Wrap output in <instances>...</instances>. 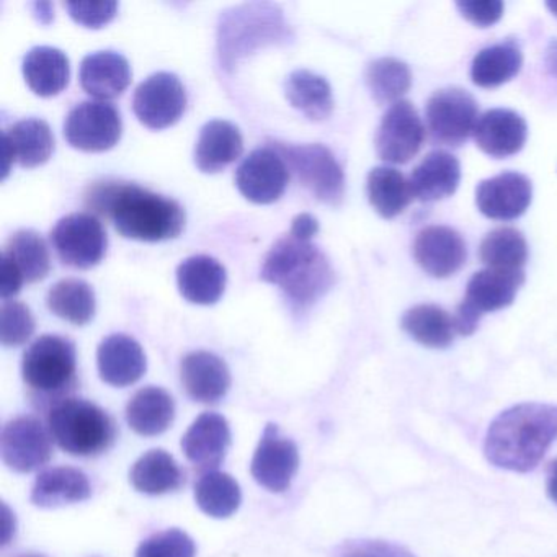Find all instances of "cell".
Listing matches in <instances>:
<instances>
[{"label":"cell","mask_w":557,"mask_h":557,"mask_svg":"<svg viewBox=\"0 0 557 557\" xmlns=\"http://www.w3.org/2000/svg\"><path fill=\"white\" fill-rule=\"evenodd\" d=\"M86 205L128 239L161 243L181 236L184 208L171 198L123 182H97L86 194Z\"/></svg>","instance_id":"1"},{"label":"cell","mask_w":557,"mask_h":557,"mask_svg":"<svg viewBox=\"0 0 557 557\" xmlns=\"http://www.w3.org/2000/svg\"><path fill=\"white\" fill-rule=\"evenodd\" d=\"M557 442V406L524 403L504 410L488 426L485 458L495 468L530 472Z\"/></svg>","instance_id":"2"},{"label":"cell","mask_w":557,"mask_h":557,"mask_svg":"<svg viewBox=\"0 0 557 557\" xmlns=\"http://www.w3.org/2000/svg\"><path fill=\"white\" fill-rule=\"evenodd\" d=\"M262 280L278 286L292 308L302 312L334 285V270L311 239L288 233L267 253Z\"/></svg>","instance_id":"3"},{"label":"cell","mask_w":557,"mask_h":557,"mask_svg":"<svg viewBox=\"0 0 557 557\" xmlns=\"http://www.w3.org/2000/svg\"><path fill=\"white\" fill-rule=\"evenodd\" d=\"M292 32L283 12L272 4H246L224 12L218 27L221 66L233 71L243 58L267 45L286 44Z\"/></svg>","instance_id":"4"},{"label":"cell","mask_w":557,"mask_h":557,"mask_svg":"<svg viewBox=\"0 0 557 557\" xmlns=\"http://www.w3.org/2000/svg\"><path fill=\"white\" fill-rule=\"evenodd\" d=\"M48 430L63 451L81 458L102 455L116 440L112 417L97 404L77 397L50 407Z\"/></svg>","instance_id":"5"},{"label":"cell","mask_w":557,"mask_h":557,"mask_svg":"<svg viewBox=\"0 0 557 557\" xmlns=\"http://www.w3.org/2000/svg\"><path fill=\"white\" fill-rule=\"evenodd\" d=\"M22 376L30 393L51 407L67 399L77 384L76 345L61 335H44L25 351Z\"/></svg>","instance_id":"6"},{"label":"cell","mask_w":557,"mask_h":557,"mask_svg":"<svg viewBox=\"0 0 557 557\" xmlns=\"http://www.w3.org/2000/svg\"><path fill=\"white\" fill-rule=\"evenodd\" d=\"M275 148L295 172L302 185L322 203L338 205L345 194V175L331 149L322 145L285 146Z\"/></svg>","instance_id":"7"},{"label":"cell","mask_w":557,"mask_h":557,"mask_svg":"<svg viewBox=\"0 0 557 557\" xmlns=\"http://www.w3.org/2000/svg\"><path fill=\"white\" fill-rule=\"evenodd\" d=\"M479 107L468 90L451 87L438 90L426 103L425 116L433 143L458 148L478 125Z\"/></svg>","instance_id":"8"},{"label":"cell","mask_w":557,"mask_h":557,"mask_svg":"<svg viewBox=\"0 0 557 557\" xmlns=\"http://www.w3.org/2000/svg\"><path fill=\"white\" fill-rule=\"evenodd\" d=\"M122 132V115L115 106L103 100L77 103L64 122L67 143L81 151H109L120 141Z\"/></svg>","instance_id":"9"},{"label":"cell","mask_w":557,"mask_h":557,"mask_svg":"<svg viewBox=\"0 0 557 557\" xmlns=\"http://www.w3.org/2000/svg\"><path fill=\"white\" fill-rule=\"evenodd\" d=\"M51 243L66 265L87 270L99 265L107 252V233L94 214L73 213L58 221Z\"/></svg>","instance_id":"10"},{"label":"cell","mask_w":557,"mask_h":557,"mask_svg":"<svg viewBox=\"0 0 557 557\" xmlns=\"http://www.w3.org/2000/svg\"><path fill=\"white\" fill-rule=\"evenodd\" d=\"M53 436L35 417L11 420L0 436V455L15 472H34L48 465L53 456Z\"/></svg>","instance_id":"11"},{"label":"cell","mask_w":557,"mask_h":557,"mask_svg":"<svg viewBox=\"0 0 557 557\" xmlns=\"http://www.w3.org/2000/svg\"><path fill=\"white\" fill-rule=\"evenodd\" d=\"M187 107V92L175 74L156 73L143 81L133 97V110L143 125L164 129L175 125Z\"/></svg>","instance_id":"12"},{"label":"cell","mask_w":557,"mask_h":557,"mask_svg":"<svg viewBox=\"0 0 557 557\" xmlns=\"http://www.w3.org/2000/svg\"><path fill=\"white\" fill-rule=\"evenodd\" d=\"M425 141V126L416 107L407 100L394 103L377 126V156L389 164H407Z\"/></svg>","instance_id":"13"},{"label":"cell","mask_w":557,"mask_h":557,"mask_svg":"<svg viewBox=\"0 0 557 557\" xmlns=\"http://www.w3.org/2000/svg\"><path fill=\"white\" fill-rule=\"evenodd\" d=\"M298 469V446L293 440L282 436L275 423H269L253 453L250 474L257 484L280 494L288 491Z\"/></svg>","instance_id":"14"},{"label":"cell","mask_w":557,"mask_h":557,"mask_svg":"<svg viewBox=\"0 0 557 557\" xmlns=\"http://www.w3.org/2000/svg\"><path fill=\"white\" fill-rule=\"evenodd\" d=\"M289 169L272 146L250 152L236 171V185L249 201L269 205L285 194Z\"/></svg>","instance_id":"15"},{"label":"cell","mask_w":557,"mask_h":557,"mask_svg":"<svg viewBox=\"0 0 557 557\" xmlns=\"http://www.w3.org/2000/svg\"><path fill=\"white\" fill-rule=\"evenodd\" d=\"M533 187L530 178L517 172H504L479 184L475 203L488 220L511 221L530 208Z\"/></svg>","instance_id":"16"},{"label":"cell","mask_w":557,"mask_h":557,"mask_svg":"<svg viewBox=\"0 0 557 557\" xmlns=\"http://www.w3.org/2000/svg\"><path fill=\"white\" fill-rule=\"evenodd\" d=\"M413 257L420 269L435 278H448L465 265V240L451 227L429 226L417 234Z\"/></svg>","instance_id":"17"},{"label":"cell","mask_w":557,"mask_h":557,"mask_svg":"<svg viewBox=\"0 0 557 557\" xmlns=\"http://www.w3.org/2000/svg\"><path fill=\"white\" fill-rule=\"evenodd\" d=\"M231 429L220 413L205 412L182 436V449L191 465L201 471H216L231 448Z\"/></svg>","instance_id":"18"},{"label":"cell","mask_w":557,"mask_h":557,"mask_svg":"<svg viewBox=\"0 0 557 557\" xmlns=\"http://www.w3.org/2000/svg\"><path fill=\"white\" fill-rule=\"evenodd\" d=\"M4 143V164L2 171L8 177L11 165L18 162L22 168L34 169L44 165L54 151V138L50 125L45 120L27 119L15 123L5 129L2 136Z\"/></svg>","instance_id":"19"},{"label":"cell","mask_w":557,"mask_h":557,"mask_svg":"<svg viewBox=\"0 0 557 557\" xmlns=\"http://www.w3.org/2000/svg\"><path fill=\"white\" fill-rule=\"evenodd\" d=\"M99 374L107 384L115 387L132 386L146 373V355L141 345L125 334L107 337L97 350Z\"/></svg>","instance_id":"20"},{"label":"cell","mask_w":557,"mask_h":557,"mask_svg":"<svg viewBox=\"0 0 557 557\" xmlns=\"http://www.w3.org/2000/svg\"><path fill=\"white\" fill-rule=\"evenodd\" d=\"M527 138V122L507 109L488 110L478 120L474 129L475 145L495 159L517 154L523 149Z\"/></svg>","instance_id":"21"},{"label":"cell","mask_w":557,"mask_h":557,"mask_svg":"<svg viewBox=\"0 0 557 557\" xmlns=\"http://www.w3.org/2000/svg\"><path fill=\"white\" fill-rule=\"evenodd\" d=\"M182 384L191 399L201 404H216L231 387L227 364L210 351H194L182 360Z\"/></svg>","instance_id":"22"},{"label":"cell","mask_w":557,"mask_h":557,"mask_svg":"<svg viewBox=\"0 0 557 557\" xmlns=\"http://www.w3.org/2000/svg\"><path fill=\"white\" fill-rule=\"evenodd\" d=\"M523 283V270H481L469 280L462 302L482 318L510 306Z\"/></svg>","instance_id":"23"},{"label":"cell","mask_w":557,"mask_h":557,"mask_svg":"<svg viewBox=\"0 0 557 557\" xmlns=\"http://www.w3.org/2000/svg\"><path fill=\"white\" fill-rule=\"evenodd\" d=\"M81 86L89 96L107 102L122 96L132 83V67L123 54L97 51L81 63Z\"/></svg>","instance_id":"24"},{"label":"cell","mask_w":557,"mask_h":557,"mask_svg":"<svg viewBox=\"0 0 557 557\" xmlns=\"http://www.w3.org/2000/svg\"><path fill=\"white\" fill-rule=\"evenodd\" d=\"M461 168L458 159L446 151H433L413 169L409 184L413 198L430 203L451 197L458 190Z\"/></svg>","instance_id":"25"},{"label":"cell","mask_w":557,"mask_h":557,"mask_svg":"<svg viewBox=\"0 0 557 557\" xmlns=\"http://www.w3.org/2000/svg\"><path fill=\"white\" fill-rule=\"evenodd\" d=\"M244 151L239 128L224 120H213L201 128L195 146V164L205 174H216L236 162Z\"/></svg>","instance_id":"26"},{"label":"cell","mask_w":557,"mask_h":557,"mask_svg":"<svg viewBox=\"0 0 557 557\" xmlns=\"http://www.w3.org/2000/svg\"><path fill=\"white\" fill-rule=\"evenodd\" d=\"M226 280V269L213 257H190L177 269L181 295L194 305L210 306L220 301Z\"/></svg>","instance_id":"27"},{"label":"cell","mask_w":557,"mask_h":557,"mask_svg":"<svg viewBox=\"0 0 557 557\" xmlns=\"http://www.w3.org/2000/svg\"><path fill=\"white\" fill-rule=\"evenodd\" d=\"M92 495V485L83 471L70 466L45 469L32 488V502L37 507L54 508L77 504Z\"/></svg>","instance_id":"28"},{"label":"cell","mask_w":557,"mask_h":557,"mask_svg":"<svg viewBox=\"0 0 557 557\" xmlns=\"http://www.w3.org/2000/svg\"><path fill=\"white\" fill-rule=\"evenodd\" d=\"M174 419V397L162 387H143L126 406V422L141 436L161 435Z\"/></svg>","instance_id":"29"},{"label":"cell","mask_w":557,"mask_h":557,"mask_svg":"<svg viewBox=\"0 0 557 557\" xmlns=\"http://www.w3.org/2000/svg\"><path fill=\"white\" fill-rule=\"evenodd\" d=\"M22 70L28 87L40 97L58 96L70 84V60L58 48L37 47L28 51Z\"/></svg>","instance_id":"30"},{"label":"cell","mask_w":557,"mask_h":557,"mask_svg":"<svg viewBox=\"0 0 557 557\" xmlns=\"http://www.w3.org/2000/svg\"><path fill=\"white\" fill-rule=\"evenodd\" d=\"M136 491L146 495H164L184 485L185 474L174 456L164 449H151L143 455L129 472Z\"/></svg>","instance_id":"31"},{"label":"cell","mask_w":557,"mask_h":557,"mask_svg":"<svg viewBox=\"0 0 557 557\" xmlns=\"http://www.w3.org/2000/svg\"><path fill=\"white\" fill-rule=\"evenodd\" d=\"M285 96L296 110L312 122H322L334 110V96L327 81L311 71L299 70L289 74Z\"/></svg>","instance_id":"32"},{"label":"cell","mask_w":557,"mask_h":557,"mask_svg":"<svg viewBox=\"0 0 557 557\" xmlns=\"http://www.w3.org/2000/svg\"><path fill=\"white\" fill-rule=\"evenodd\" d=\"M523 54L513 40L492 45L475 54L472 61L471 77L475 86L494 89L513 79L520 73Z\"/></svg>","instance_id":"33"},{"label":"cell","mask_w":557,"mask_h":557,"mask_svg":"<svg viewBox=\"0 0 557 557\" xmlns=\"http://www.w3.org/2000/svg\"><path fill=\"white\" fill-rule=\"evenodd\" d=\"M2 257L15 267L25 283L40 282L50 273L51 260L47 243L35 231L22 230L12 234Z\"/></svg>","instance_id":"34"},{"label":"cell","mask_w":557,"mask_h":557,"mask_svg":"<svg viewBox=\"0 0 557 557\" xmlns=\"http://www.w3.org/2000/svg\"><path fill=\"white\" fill-rule=\"evenodd\" d=\"M368 200L377 214L393 220L413 200L409 181L393 168H376L368 174Z\"/></svg>","instance_id":"35"},{"label":"cell","mask_w":557,"mask_h":557,"mask_svg":"<svg viewBox=\"0 0 557 557\" xmlns=\"http://www.w3.org/2000/svg\"><path fill=\"white\" fill-rule=\"evenodd\" d=\"M195 500L208 517L223 520L239 510L243 492L233 475L210 471L205 472L195 484Z\"/></svg>","instance_id":"36"},{"label":"cell","mask_w":557,"mask_h":557,"mask_svg":"<svg viewBox=\"0 0 557 557\" xmlns=\"http://www.w3.org/2000/svg\"><path fill=\"white\" fill-rule=\"evenodd\" d=\"M47 305L58 318L74 325H86L96 314V293L84 280H61L48 292Z\"/></svg>","instance_id":"37"},{"label":"cell","mask_w":557,"mask_h":557,"mask_svg":"<svg viewBox=\"0 0 557 557\" xmlns=\"http://www.w3.org/2000/svg\"><path fill=\"white\" fill-rule=\"evenodd\" d=\"M403 329L423 347L446 348L455 338V322L438 306L420 305L409 309L403 318Z\"/></svg>","instance_id":"38"},{"label":"cell","mask_w":557,"mask_h":557,"mask_svg":"<svg viewBox=\"0 0 557 557\" xmlns=\"http://www.w3.org/2000/svg\"><path fill=\"white\" fill-rule=\"evenodd\" d=\"M367 86L374 102L380 106H394L400 97L409 92L412 74L409 66L396 58H380L367 70Z\"/></svg>","instance_id":"39"},{"label":"cell","mask_w":557,"mask_h":557,"mask_svg":"<svg viewBox=\"0 0 557 557\" xmlns=\"http://www.w3.org/2000/svg\"><path fill=\"white\" fill-rule=\"evenodd\" d=\"M479 256L487 269L523 270L528 244L517 230L498 227L482 239Z\"/></svg>","instance_id":"40"},{"label":"cell","mask_w":557,"mask_h":557,"mask_svg":"<svg viewBox=\"0 0 557 557\" xmlns=\"http://www.w3.org/2000/svg\"><path fill=\"white\" fill-rule=\"evenodd\" d=\"M197 546L185 531L178 528L152 534L139 544L136 557H195Z\"/></svg>","instance_id":"41"},{"label":"cell","mask_w":557,"mask_h":557,"mask_svg":"<svg viewBox=\"0 0 557 557\" xmlns=\"http://www.w3.org/2000/svg\"><path fill=\"white\" fill-rule=\"evenodd\" d=\"M35 321L30 309L18 301H4L0 309V342L4 347L24 345L34 335Z\"/></svg>","instance_id":"42"},{"label":"cell","mask_w":557,"mask_h":557,"mask_svg":"<svg viewBox=\"0 0 557 557\" xmlns=\"http://www.w3.org/2000/svg\"><path fill=\"white\" fill-rule=\"evenodd\" d=\"M66 9L77 24L87 28H100L115 17L119 4L113 0H106V2H67Z\"/></svg>","instance_id":"43"},{"label":"cell","mask_w":557,"mask_h":557,"mask_svg":"<svg viewBox=\"0 0 557 557\" xmlns=\"http://www.w3.org/2000/svg\"><path fill=\"white\" fill-rule=\"evenodd\" d=\"M337 557H416L409 549L389 541H351L342 547Z\"/></svg>","instance_id":"44"},{"label":"cell","mask_w":557,"mask_h":557,"mask_svg":"<svg viewBox=\"0 0 557 557\" xmlns=\"http://www.w3.org/2000/svg\"><path fill=\"white\" fill-rule=\"evenodd\" d=\"M466 21L475 27L487 28L497 24L504 15V2L498 0H484V2H458L456 4Z\"/></svg>","instance_id":"45"},{"label":"cell","mask_w":557,"mask_h":557,"mask_svg":"<svg viewBox=\"0 0 557 557\" xmlns=\"http://www.w3.org/2000/svg\"><path fill=\"white\" fill-rule=\"evenodd\" d=\"M24 283V278L15 270V267L2 257V263H0V296H2V299L9 301V299L14 298L21 292Z\"/></svg>","instance_id":"46"},{"label":"cell","mask_w":557,"mask_h":557,"mask_svg":"<svg viewBox=\"0 0 557 557\" xmlns=\"http://www.w3.org/2000/svg\"><path fill=\"white\" fill-rule=\"evenodd\" d=\"M319 223L314 216L311 214L302 213L299 216H296L293 220L292 230L289 233L295 234V236L302 237V239H311L318 234Z\"/></svg>","instance_id":"47"},{"label":"cell","mask_w":557,"mask_h":557,"mask_svg":"<svg viewBox=\"0 0 557 557\" xmlns=\"http://www.w3.org/2000/svg\"><path fill=\"white\" fill-rule=\"evenodd\" d=\"M15 534V515L9 510L8 505H2V546H8Z\"/></svg>","instance_id":"48"},{"label":"cell","mask_w":557,"mask_h":557,"mask_svg":"<svg viewBox=\"0 0 557 557\" xmlns=\"http://www.w3.org/2000/svg\"><path fill=\"white\" fill-rule=\"evenodd\" d=\"M546 488L550 500L557 505V459H554V461L550 462L549 468H547Z\"/></svg>","instance_id":"49"},{"label":"cell","mask_w":557,"mask_h":557,"mask_svg":"<svg viewBox=\"0 0 557 557\" xmlns=\"http://www.w3.org/2000/svg\"><path fill=\"white\" fill-rule=\"evenodd\" d=\"M546 64L549 73L557 77V40H554L547 48Z\"/></svg>","instance_id":"50"},{"label":"cell","mask_w":557,"mask_h":557,"mask_svg":"<svg viewBox=\"0 0 557 557\" xmlns=\"http://www.w3.org/2000/svg\"><path fill=\"white\" fill-rule=\"evenodd\" d=\"M547 8H549V11L553 12V14L556 15L557 17V2L556 4H554V2H549V4H547Z\"/></svg>","instance_id":"51"},{"label":"cell","mask_w":557,"mask_h":557,"mask_svg":"<svg viewBox=\"0 0 557 557\" xmlns=\"http://www.w3.org/2000/svg\"><path fill=\"white\" fill-rule=\"evenodd\" d=\"M21 557H44V556H38V554H25V556H21Z\"/></svg>","instance_id":"52"}]
</instances>
